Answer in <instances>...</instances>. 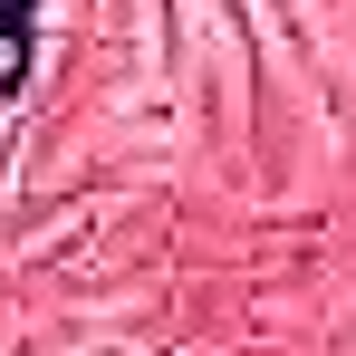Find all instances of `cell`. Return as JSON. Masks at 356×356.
I'll return each mask as SVG.
<instances>
[{
	"label": "cell",
	"mask_w": 356,
	"mask_h": 356,
	"mask_svg": "<svg viewBox=\"0 0 356 356\" xmlns=\"http://www.w3.org/2000/svg\"><path fill=\"white\" fill-rule=\"evenodd\" d=\"M39 67V0H0V97H19Z\"/></svg>",
	"instance_id": "1"
}]
</instances>
